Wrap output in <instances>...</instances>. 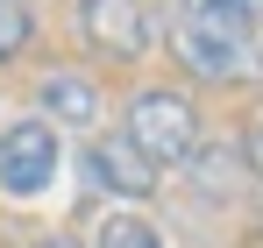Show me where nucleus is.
<instances>
[{
	"label": "nucleus",
	"instance_id": "0eeeda50",
	"mask_svg": "<svg viewBox=\"0 0 263 248\" xmlns=\"http://www.w3.org/2000/svg\"><path fill=\"white\" fill-rule=\"evenodd\" d=\"M92 248H164V234L142 220V213H107L92 227Z\"/></svg>",
	"mask_w": 263,
	"mask_h": 248
},
{
	"label": "nucleus",
	"instance_id": "7ed1b4c3",
	"mask_svg": "<svg viewBox=\"0 0 263 248\" xmlns=\"http://www.w3.org/2000/svg\"><path fill=\"white\" fill-rule=\"evenodd\" d=\"M79 36L100 57L135 64L149 43L164 36V14H157V0H79Z\"/></svg>",
	"mask_w": 263,
	"mask_h": 248
},
{
	"label": "nucleus",
	"instance_id": "f03ea898",
	"mask_svg": "<svg viewBox=\"0 0 263 248\" xmlns=\"http://www.w3.org/2000/svg\"><path fill=\"white\" fill-rule=\"evenodd\" d=\"M121 135H128L157 170L192 163V156H199V107H192V92H178V85H142V92H128Z\"/></svg>",
	"mask_w": 263,
	"mask_h": 248
},
{
	"label": "nucleus",
	"instance_id": "f257e3e1",
	"mask_svg": "<svg viewBox=\"0 0 263 248\" xmlns=\"http://www.w3.org/2000/svg\"><path fill=\"white\" fill-rule=\"evenodd\" d=\"M164 36H171V57L206 85H249L256 64H263L256 57V22H235L220 7H185Z\"/></svg>",
	"mask_w": 263,
	"mask_h": 248
},
{
	"label": "nucleus",
	"instance_id": "423d86ee",
	"mask_svg": "<svg viewBox=\"0 0 263 248\" xmlns=\"http://www.w3.org/2000/svg\"><path fill=\"white\" fill-rule=\"evenodd\" d=\"M36 99H43V121L50 128H92L100 121V85H92L86 71H43Z\"/></svg>",
	"mask_w": 263,
	"mask_h": 248
},
{
	"label": "nucleus",
	"instance_id": "1a4fd4ad",
	"mask_svg": "<svg viewBox=\"0 0 263 248\" xmlns=\"http://www.w3.org/2000/svg\"><path fill=\"white\" fill-rule=\"evenodd\" d=\"M185 7H220L235 22H263V0H185Z\"/></svg>",
	"mask_w": 263,
	"mask_h": 248
},
{
	"label": "nucleus",
	"instance_id": "39448f33",
	"mask_svg": "<svg viewBox=\"0 0 263 248\" xmlns=\"http://www.w3.org/2000/svg\"><path fill=\"white\" fill-rule=\"evenodd\" d=\"M157 177H164V170L149 163L128 135L86 142V184L92 192H107V199H157Z\"/></svg>",
	"mask_w": 263,
	"mask_h": 248
},
{
	"label": "nucleus",
	"instance_id": "9d476101",
	"mask_svg": "<svg viewBox=\"0 0 263 248\" xmlns=\"http://www.w3.org/2000/svg\"><path fill=\"white\" fill-rule=\"evenodd\" d=\"M242 163H249V170H256V177H263V121L249 128V135H242Z\"/></svg>",
	"mask_w": 263,
	"mask_h": 248
},
{
	"label": "nucleus",
	"instance_id": "9b49d317",
	"mask_svg": "<svg viewBox=\"0 0 263 248\" xmlns=\"http://www.w3.org/2000/svg\"><path fill=\"white\" fill-rule=\"evenodd\" d=\"M29 248H86V241H71V234H43V241H29Z\"/></svg>",
	"mask_w": 263,
	"mask_h": 248
},
{
	"label": "nucleus",
	"instance_id": "6e6552de",
	"mask_svg": "<svg viewBox=\"0 0 263 248\" xmlns=\"http://www.w3.org/2000/svg\"><path fill=\"white\" fill-rule=\"evenodd\" d=\"M29 43H36V14L22 0H0V64H14Z\"/></svg>",
	"mask_w": 263,
	"mask_h": 248
},
{
	"label": "nucleus",
	"instance_id": "20e7f679",
	"mask_svg": "<svg viewBox=\"0 0 263 248\" xmlns=\"http://www.w3.org/2000/svg\"><path fill=\"white\" fill-rule=\"evenodd\" d=\"M57 163H64V142L50 121H14L0 128V192L7 199H43L57 184Z\"/></svg>",
	"mask_w": 263,
	"mask_h": 248
},
{
	"label": "nucleus",
	"instance_id": "f8f14e48",
	"mask_svg": "<svg viewBox=\"0 0 263 248\" xmlns=\"http://www.w3.org/2000/svg\"><path fill=\"white\" fill-rule=\"evenodd\" d=\"M256 234H263V206H256Z\"/></svg>",
	"mask_w": 263,
	"mask_h": 248
}]
</instances>
